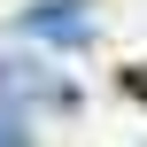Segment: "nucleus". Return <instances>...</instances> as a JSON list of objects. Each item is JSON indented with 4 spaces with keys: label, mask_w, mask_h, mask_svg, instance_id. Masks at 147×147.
<instances>
[{
    "label": "nucleus",
    "mask_w": 147,
    "mask_h": 147,
    "mask_svg": "<svg viewBox=\"0 0 147 147\" xmlns=\"http://www.w3.org/2000/svg\"><path fill=\"white\" fill-rule=\"evenodd\" d=\"M0 147H31V116L16 101H0Z\"/></svg>",
    "instance_id": "7ed1b4c3"
},
{
    "label": "nucleus",
    "mask_w": 147,
    "mask_h": 147,
    "mask_svg": "<svg viewBox=\"0 0 147 147\" xmlns=\"http://www.w3.org/2000/svg\"><path fill=\"white\" fill-rule=\"evenodd\" d=\"M132 93H140V101H147V62H140V70H132Z\"/></svg>",
    "instance_id": "20e7f679"
},
{
    "label": "nucleus",
    "mask_w": 147,
    "mask_h": 147,
    "mask_svg": "<svg viewBox=\"0 0 147 147\" xmlns=\"http://www.w3.org/2000/svg\"><path fill=\"white\" fill-rule=\"evenodd\" d=\"M16 31H23V39H47V47H62V54H78V47L93 39V0H31V8L16 16Z\"/></svg>",
    "instance_id": "f257e3e1"
},
{
    "label": "nucleus",
    "mask_w": 147,
    "mask_h": 147,
    "mask_svg": "<svg viewBox=\"0 0 147 147\" xmlns=\"http://www.w3.org/2000/svg\"><path fill=\"white\" fill-rule=\"evenodd\" d=\"M0 101H16V109H31V101L78 109V85H70V78H47L31 54H0Z\"/></svg>",
    "instance_id": "f03ea898"
}]
</instances>
